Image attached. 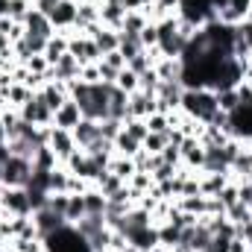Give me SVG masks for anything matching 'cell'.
Instances as JSON below:
<instances>
[{
    "label": "cell",
    "instance_id": "obj_22",
    "mask_svg": "<svg viewBox=\"0 0 252 252\" xmlns=\"http://www.w3.org/2000/svg\"><path fill=\"white\" fill-rule=\"evenodd\" d=\"M214 94H217V106H220V112L232 115V112L241 109V94H238V88H223V91H214Z\"/></svg>",
    "mask_w": 252,
    "mask_h": 252
},
{
    "label": "cell",
    "instance_id": "obj_23",
    "mask_svg": "<svg viewBox=\"0 0 252 252\" xmlns=\"http://www.w3.org/2000/svg\"><path fill=\"white\" fill-rule=\"evenodd\" d=\"M147 24H153V21H150L144 12H126L121 32H126V35H141V30H144Z\"/></svg>",
    "mask_w": 252,
    "mask_h": 252
},
{
    "label": "cell",
    "instance_id": "obj_26",
    "mask_svg": "<svg viewBox=\"0 0 252 252\" xmlns=\"http://www.w3.org/2000/svg\"><path fill=\"white\" fill-rule=\"evenodd\" d=\"M70 188V173H67V167L59 164V167H53L50 170V193H67Z\"/></svg>",
    "mask_w": 252,
    "mask_h": 252
},
{
    "label": "cell",
    "instance_id": "obj_2",
    "mask_svg": "<svg viewBox=\"0 0 252 252\" xmlns=\"http://www.w3.org/2000/svg\"><path fill=\"white\" fill-rule=\"evenodd\" d=\"M32 179V161L24 156H9L0 173V185L3 188H27Z\"/></svg>",
    "mask_w": 252,
    "mask_h": 252
},
{
    "label": "cell",
    "instance_id": "obj_19",
    "mask_svg": "<svg viewBox=\"0 0 252 252\" xmlns=\"http://www.w3.org/2000/svg\"><path fill=\"white\" fill-rule=\"evenodd\" d=\"M82 199H85V214H103L106 217V196H103V190L97 188V185H91V188L82 193Z\"/></svg>",
    "mask_w": 252,
    "mask_h": 252
},
{
    "label": "cell",
    "instance_id": "obj_20",
    "mask_svg": "<svg viewBox=\"0 0 252 252\" xmlns=\"http://www.w3.org/2000/svg\"><path fill=\"white\" fill-rule=\"evenodd\" d=\"M64 53H67V35H64V32H56L53 38H47V47H44V59L50 62V67L59 62Z\"/></svg>",
    "mask_w": 252,
    "mask_h": 252
},
{
    "label": "cell",
    "instance_id": "obj_13",
    "mask_svg": "<svg viewBox=\"0 0 252 252\" xmlns=\"http://www.w3.org/2000/svg\"><path fill=\"white\" fill-rule=\"evenodd\" d=\"M38 94H41V100L50 106V112H53V115L59 112V106H62L64 100L70 97L67 85H64V82H53V79H47V82H44V88H41Z\"/></svg>",
    "mask_w": 252,
    "mask_h": 252
},
{
    "label": "cell",
    "instance_id": "obj_39",
    "mask_svg": "<svg viewBox=\"0 0 252 252\" xmlns=\"http://www.w3.org/2000/svg\"><path fill=\"white\" fill-rule=\"evenodd\" d=\"M235 229H238V238H244V241H247V247L252 250V217L244 223V226H235Z\"/></svg>",
    "mask_w": 252,
    "mask_h": 252
},
{
    "label": "cell",
    "instance_id": "obj_29",
    "mask_svg": "<svg viewBox=\"0 0 252 252\" xmlns=\"http://www.w3.org/2000/svg\"><path fill=\"white\" fill-rule=\"evenodd\" d=\"M32 167H38V170H53V167H59V158L53 156L50 147H38V153L32 156Z\"/></svg>",
    "mask_w": 252,
    "mask_h": 252
},
{
    "label": "cell",
    "instance_id": "obj_38",
    "mask_svg": "<svg viewBox=\"0 0 252 252\" xmlns=\"http://www.w3.org/2000/svg\"><path fill=\"white\" fill-rule=\"evenodd\" d=\"M126 12H144L147 6H153V0H121Z\"/></svg>",
    "mask_w": 252,
    "mask_h": 252
},
{
    "label": "cell",
    "instance_id": "obj_10",
    "mask_svg": "<svg viewBox=\"0 0 252 252\" xmlns=\"http://www.w3.org/2000/svg\"><path fill=\"white\" fill-rule=\"evenodd\" d=\"M76 9H79V3H76V0H62V3L53 9L50 24H53V30H56V32H67V30H73V27H76Z\"/></svg>",
    "mask_w": 252,
    "mask_h": 252
},
{
    "label": "cell",
    "instance_id": "obj_30",
    "mask_svg": "<svg viewBox=\"0 0 252 252\" xmlns=\"http://www.w3.org/2000/svg\"><path fill=\"white\" fill-rule=\"evenodd\" d=\"M118 50L124 53L126 64H129V59H135L144 47H141V38H138V35H126V32H121V47H118Z\"/></svg>",
    "mask_w": 252,
    "mask_h": 252
},
{
    "label": "cell",
    "instance_id": "obj_41",
    "mask_svg": "<svg viewBox=\"0 0 252 252\" xmlns=\"http://www.w3.org/2000/svg\"><path fill=\"white\" fill-rule=\"evenodd\" d=\"M126 252H138V250H132V247H129V250H126Z\"/></svg>",
    "mask_w": 252,
    "mask_h": 252
},
{
    "label": "cell",
    "instance_id": "obj_16",
    "mask_svg": "<svg viewBox=\"0 0 252 252\" xmlns=\"http://www.w3.org/2000/svg\"><path fill=\"white\" fill-rule=\"evenodd\" d=\"M153 70L158 73V79H161V82H182V59L161 56L158 62L153 64Z\"/></svg>",
    "mask_w": 252,
    "mask_h": 252
},
{
    "label": "cell",
    "instance_id": "obj_7",
    "mask_svg": "<svg viewBox=\"0 0 252 252\" xmlns=\"http://www.w3.org/2000/svg\"><path fill=\"white\" fill-rule=\"evenodd\" d=\"M32 220H35V226H38V235L47 241L50 235H56L62 226H67V220H64L59 211H53L50 205H44V208H38V211H32Z\"/></svg>",
    "mask_w": 252,
    "mask_h": 252
},
{
    "label": "cell",
    "instance_id": "obj_40",
    "mask_svg": "<svg viewBox=\"0 0 252 252\" xmlns=\"http://www.w3.org/2000/svg\"><path fill=\"white\" fill-rule=\"evenodd\" d=\"M0 144H6V129H3V121H0Z\"/></svg>",
    "mask_w": 252,
    "mask_h": 252
},
{
    "label": "cell",
    "instance_id": "obj_12",
    "mask_svg": "<svg viewBox=\"0 0 252 252\" xmlns=\"http://www.w3.org/2000/svg\"><path fill=\"white\" fill-rule=\"evenodd\" d=\"M70 132H73V141H76L79 150H85V147H91L97 138H103V135H100V121H88V118H82Z\"/></svg>",
    "mask_w": 252,
    "mask_h": 252
},
{
    "label": "cell",
    "instance_id": "obj_21",
    "mask_svg": "<svg viewBox=\"0 0 252 252\" xmlns=\"http://www.w3.org/2000/svg\"><path fill=\"white\" fill-rule=\"evenodd\" d=\"M112 147H115V156H126V158H135V156L141 153V141L129 138L124 129H121V135L112 141Z\"/></svg>",
    "mask_w": 252,
    "mask_h": 252
},
{
    "label": "cell",
    "instance_id": "obj_17",
    "mask_svg": "<svg viewBox=\"0 0 252 252\" xmlns=\"http://www.w3.org/2000/svg\"><path fill=\"white\" fill-rule=\"evenodd\" d=\"M229 182H232L229 173H202L199 170V193L202 196H217Z\"/></svg>",
    "mask_w": 252,
    "mask_h": 252
},
{
    "label": "cell",
    "instance_id": "obj_15",
    "mask_svg": "<svg viewBox=\"0 0 252 252\" xmlns=\"http://www.w3.org/2000/svg\"><path fill=\"white\" fill-rule=\"evenodd\" d=\"M153 112H156V97H150L144 91H132L129 94V112H126V118H147Z\"/></svg>",
    "mask_w": 252,
    "mask_h": 252
},
{
    "label": "cell",
    "instance_id": "obj_24",
    "mask_svg": "<svg viewBox=\"0 0 252 252\" xmlns=\"http://www.w3.org/2000/svg\"><path fill=\"white\" fill-rule=\"evenodd\" d=\"M82 217H85V199H82V193H70L67 196V208H64V220L73 226Z\"/></svg>",
    "mask_w": 252,
    "mask_h": 252
},
{
    "label": "cell",
    "instance_id": "obj_34",
    "mask_svg": "<svg viewBox=\"0 0 252 252\" xmlns=\"http://www.w3.org/2000/svg\"><path fill=\"white\" fill-rule=\"evenodd\" d=\"M79 82L97 85V82H100V62H94V64H82V70H79Z\"/></svg>",
    "mask_w": 252,
    "mask_h": 252
},
{
    "label": "cell",
    "instance_id": "obj_27",
    "mask_svg": "<svg viewBox=\"0 0 252 252\" xmlns=\"http://www.w3.org/2000/svg\"><path fill=\"white\" fill-rule=\"evenodd\" d=\"M124 132L129 135V138L141 141V144H144V138L150 135V129H147V121H144V118H126L124 121Z\"/></svg>",
    "mask_w": 252,
    "mask_h": 252
},
{
    "label": "cell",
    "instance_id": "obj_36",
    "mask_svg": "<svg viewBox=\"0 0 252 252\" xmlns=\"http://www.w3.org/2000/svg\"><path fill=\"white\" fill-rule=\"evenodd\" d=\"M59 3H62V0H32V9H38V12H44V15L50 18V15H53V9H56Z\"/></svg>",
    "mask_w": 252,
    "mask_h": 252
},
{
    "label": "cell",
    "instance_id": "obj_18",
    "mask_svg": "<svg viewBox=\"0 0 252 252\" xmlns=\"http://www.w3.org/2000/svg\"><path fill=\"white\" fill-rule=\"evenodd\" d=\"M91 24H100V0H85L76 9V30H88Z\"/></svg>",
    "mask_w": 252,
    "mask_h": 252
},
{
    "label": "cell",
    "instance_id": "obj_8",
    "mask_svg": "<svg viewBox=\"0 0 252 252\" xmlns=\"http://www.w3.org/2000/svg\"><path fill=\"white\" fill-rule=\"evenodd\" d=\"M79 70H82V64L76 62V56H70V53H64L59 62L53 64L50 70H47V79H53V82H64V85H70L73 79H79Z\"/></svg>",
    "mask_w": 252,
    "mask_h": 252
},
{
    "label": "cell",
    "instance_id": "obj_3",
    "mask_svg": "<svg viewBox=\"0 0 252 252\" xmlns=\"http://www.w3.org/2000/svg\"><path fill=\"white\" fill-rule=\"evenodd\" d=\"M47 147L53 150V156L59 158V164H64L79 147H76V141H73V132L70 129H59V126H50L47 129Z\"/></svg>",
    "mask_w": 252,
    "mask_h": 252
},
{
    "label": "cell",
    "instance_id": "obj_31",
    "mask_svg": "<svg viewBox=\"0 0 252 252\" xmlns=\"http://www.w3.org/2000/svg\"><path fill=\"white\" fill-rule=\"evenodd\" d=\"M144 121H147V129H150V132H158V135H167V132H170V118L161 115V112H153V115H147Z\"/></svg>",
    "mask_w": 252,
    "mask_h": 252
},
{
    "label": "cell",
    "instance_id": "obj_6",
    "mask_svg": "<svg viewBox=\"0 0 252 252\" xmlns=\"http://www.w3.org/2000/svg\"><path fill=\"white\" fill-rule=\"evenodd\" d=\"M21 24H24V35H35V38H44V41L56 35V30H53L50 18H47L44 12H38V9H30V12H27V18H24Z\"/></svg>",
    "mask_w": 252,
    "mask_h": 252
},
{
    "label": "cell",
    "instance_id": "obj_5",
    "mask_svg": "<svg viewBox=\"0 0 252 252\" xmlns=\"http://www.w3.org/2000/svg\"><path fill=\"white\" fill-rule=\"evenodd\" d=\"M0 211H6L12 217H32L30 190L27 188H3V205H0Z\"/></svg>",
    "mask_w": 252,
    "mask_h": 252
},
{
    "label": "cell",
    "instance_id": "obj_25",
    "mask_svg": "<svg viewBox=\"0 0 252 252\" xmlns=\"http://www.w3.org/2000/svg\"><path fill=\"white\" fill-rule=\"evenodd\" d=\"M109 170H112L115 176H121L124 182H129V176H132L138 167H135V158H126V156H112V161H109Z\"/></svg>",
    "mask_w": 252,
    "mask_h": 252
},
{
    "label": "cell",
    "instance_id": "obj_1",
    "mask_svg": "<svg viewBox=\"0 0 252 252\" xmlns=\"http://www.w3.org/2000/svg\"><path fill=\"white\" fill-rule=\"evenodd\" d=\"M179 109H182L188 118H193L196 124H214V118L220 115L217 94H214L211 88H185Z\"/></svg>",
    "mask_w": 252,
    "mask_h": 252
},
{
    "label": "cell",
    "instance_id": "obj_11",
    "mask_svg": "<svg viewBox=\"0 0 252 252\" xmlns=\"http://www.w3.org/2000/svg\"><path fill=\"white\" fill-rule=\"evenodd\" d=\"M124 18H126V9H124L121 0H100V24H103V27L121 32Z\"/></svg>",
    "mask_w": 252,
    "mask_h": 252
},
{
    "label": "cell",
    "instance_id": "obj_9",
    "mask_svg": "<svg viewBox=\"0 0 252 252\" xmlns=\"http://www.w3.org/2000/svg\"><path fill=\"white\" fill-rule=\"evenodd\" d=\"M179 156H182V167L188 170H202L205 164V147L199 144V138H182Z\"/></svg>",
    "mask_w": 252,
    "mask_h": 252
},
{
    "label": "cell",
    "instance_id": "obj_28",
    "mask_svg": "<svg viewBox=\"0 0 252 252\" xmlns=\"http://www.w3.org/2000/svg\"><path fill=\"white\" fill-rule=\"evenodd\" d=\"M167 144H170V141H167V135H158V132H150V135L144 138V144H141V150H144V153H150V156H161Z\"/></svg>",
    "mask_w": 252,
    "mask_h": 252
},
{
    "label": "cell",
    "instance_id": "obj_37",
    "mask_svg": "<svg viewBox=\"0 0 252 252\" xmlns=\"http://www.w3.org/2000/svg\"><path fill=\"white\" fill-rule=\"evenodd\" d=\"M238 199H241V202L252 211V185H250V182H241V185H238Z\"/></svg>",
    "mask_w": 252,
    "mask_h": 252
},
{
    "label": "cell",
    "instance_id": "obj_32",
    "mask_svg": "<svg viewBox=\"0 0 252 252\" xmlns=\"http://www.w3.org/2000/svg\"><path fill=\"white\" fill-rule=\"evenodd\" d=\"M115 85H118L124 94H132V91H138V73H135V70H129V67H124V70L118 73Z\"/></svg>",
    "mask_w": 252,
    "mask_h": 252
},
{
    "label": "cell",
    "instance_id": "obj_4",
    "mask_svg": "<svg viewBox=\"0 0 252 252\" xmlns=\"http://www.w3.org/2000/svg\"><path fill=\"white\" fill-rule=\"evenodd\" d=\"M18 115H21V121H27V124H32V126H53V112H50V106L41 100L38 91L32 94V100H27V103L18 109Z\"/></svg>",
    "mask_w": 252,
    "mask_h": 252
},
{
    "label": "cell",
    "instance_id": "obj_14",
    "mask_svg": "<svg viewBox=\"0 0 252 252\" xmlns=\"http://www.w3.org/2000/svg\"><path fill=\"white\" fill-rule=\"evenodd\" d=\"M82 121V112H79V103L76 100H64L62 106H59V112L53 115V126H59V129H73V126Z\"/></svg>",
    "mask_w": 252,
    "mask_h": 252
},
{
    "label": "cell",
    "instance_id": "obj_35",
    "mask_svg": "<svg viewBox=\"0 0 252 252\" xmlns=\"http://www.w3.org/2000/svg\"><path fill=\"white\" fill-rule=\"evenodd\" d=\"M100 62L112 64L115 70H124V67H126V59H124V53H121V50H112V53H106V56H103Z\"/></svg>",
    "mask_w": 252,
    "mask_h": 252
},
{
    "label": "cell",
    "instance_id": "obj_33",
    "mask_svg": "<svg viewBox=\"0 0 252 252\" xmlns=\"http://www.w3.org/2000/svg\"><path fill=\"white\" fill-rule=\"evenodd\" d=\"M138 38H141V47L144 50H156L158 47V30H156V24H147Z\"/></svg>",
    "mask_w": 252,
    "mask_h": 252
}]
</instances>
